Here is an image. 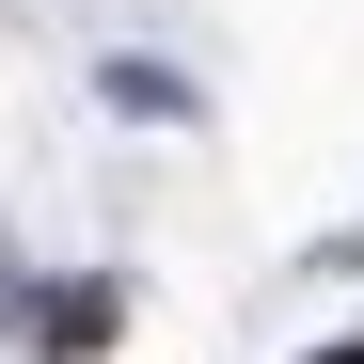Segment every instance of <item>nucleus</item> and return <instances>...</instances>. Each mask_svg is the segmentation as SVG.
<instances>
[{
    "label": "nucleus",
    "mask_w": 364,
    "mask_h": 364,
    "mask_svg": "<svg viewBox=\"0 0 364 364\" xmlns=\"http://www.w3.org/2000/svg\"><path fill=\"white\" fill-rule=\"evenodd\" d=\"M348 364H364V348H348Z\"/></svg>",
    "instance_id": "nucleus-1"
}]
</instances>
